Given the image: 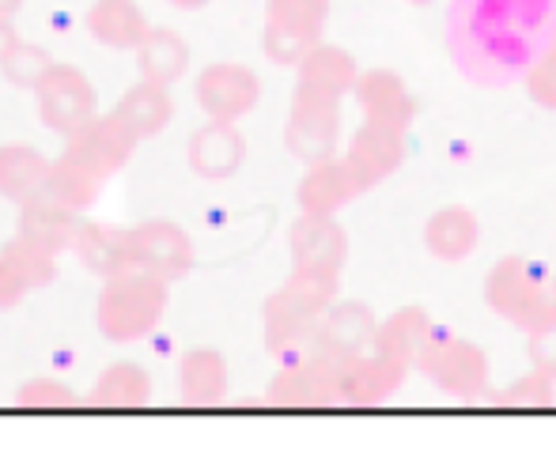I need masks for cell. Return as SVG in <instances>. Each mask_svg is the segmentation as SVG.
I'll use <instances>...</instances> for the list:
<instances>
[{
  "mask_svg": "<svg viewBox=\"0 0 556 472\" xmlns=\"http://www.w3.org/2000/svg\"><path fill=\"white\" fill-rule=\"evenodd\" d=\"M409 367L394 363V359L379 356V352H359V356L337 359L333 363V400L337 405H356L371 408L390 400L402 390Z\"/></svg>",
  "mask_w": 556,
  "mask_h": 472,
  "instance_id": "obj_11",
  "label": "cell"
},
{
  "mask_svg": "<svg viewBox=\"0 0 556 472\" xmlns=\"http://www.w3.org/2000/svg\"><path fill=\"white\" fill-rule=\"evenodd\" d=\"M359 193H364V189L352 178L349 163L330 155V160L307 163V175L300 178L295 201H300V212H307V216H337V212L349 208Z\"/></svg>",
  "mask_w": 556,
  "mask_h": 472,
  "instance_id": "obj_20",
  "label": "cell"
},
{
  "mask_svg": "<svg viewBox=\"0 0 556 472\" xmlns=\"http://www.w3.org/2000/svg\"><path fill=\"white\" fill-rule=\"evenodd\" d=\"M0 261L27 283V291L50 288V283L58 280V254L42 250L38 242L23 239V234H12V239L0 246Z\"/></svg>",
  "mask_w": 556,
  "mask_h": 472,
  "instance_id": "obj_32",
  "label": "cell"
},
{
  "mask_svg": "<svg viewBox=\"0 0 556 472\" xmlns=\"http://www.w3.org/2000/svg\"><path fill=\"white\" fill-rule=\"evenodd\" d=\"M231 390V367H227L224 352L216 348H193L178 363V397L190 408H213L227 400Z\"/></svg>",
  "mask_w": 556,
  "mask_h": 472,
  "instance_id": "obj_25",
  "label": "cell"
},
{
  "mask_svg": "<svg viewBox=\"0 0 556 472\" xmlns=\"http://www.w3.org/2000/svg\"><path fill=\"white\" fill-rule=\"evenodd\" d=\"M27 295H30V291H27V283H23L20 277H15L12 269H8L4 261H0V314L15 310V306H20Z\"/></svg>",
  "mask_w": 556,
  "mask_h": 472,
  "instance_id": "obj_38",
  "label": "cell"
},
{
  "mask_svg": "<svg viewBox=\"0 0 556 472\" xmlns=\"http://www.w3.org/2000/svg\"><path fill=\"white\" fill-rule=\"evenodd\" d=\"M556 35V0H451L446 53L462 80L511 88Z\"/></svg>",
  "mask_w": 556,
  "mask_h": 472,
  "instance_id": "obj_1",
  "label": "cell"
},
{
  "mask_svg": "<svg viewBox=\"0 0 556 472\" xmlns=\"http://www.w3.org/2000/svg\"><path fill=\"white\" fill-rule=\"evenodd\" d=\"M352 99H356L364 122L394 125V129L409 132L413 117H417V99H413L409 84L394 73V68H367L352 84Z\"/></svg>",
  "mask_w": 556,
  "mask_h": 472,
  "instance_id": "obj_17",
  "label": "cell"
},
{
  "mask_svg": "<svg viewBox=\"0 0 556 472\" xmlns=\"http://www.w3.org/2000/svg\"><path fill=\"white\" fill-rule=\"evenodd\" d=\"M356 76H359V65L344 46L318 42L315 50L303 53V61L295 65V94L344 102L352 94Z\"/></svg>",
  "mask_w": 556,
  "mask_h": 472,
  "instance_id": "obj_19",
  "label": "cell"
},
{
  "mask_svg": "<svg viewBox=\"0 0 556 472\" xmlns=\"http://www.w3.org/2000/svg\"><path fill=\"white\" fill-rule=\"evenodd\" d=\"M152 400V374L132 359H117L96 378L88 405L96 408H144Z\"/></svg>",
  "mask_w": 556,
  "mask_h": 472,
  "instance_id": "obj_29",
  "label": "cell"
},
{
  "mask_svg": "<svg viewBox=\"0 0 556 472\" xmlns=\"http://www.w3.org/2000/svg\"><path fill=\"white\" fill-rule=\"evenodd\" d=\"M53 68V58L42 50V46H30V42H15L12 50L4 53V61H0V73H4V80L12 84V88H23V91H35L38 84L46 80V73Z\"/></svg>",
  "mask_w": 556,
  "mask_h": 472,
  "instance_id": "obj_34",
  "label": "cell"
},
{
  "mask_svg": "<svg viewBox=\"0 0 556 472\" xmlns=\"http://www.w3.org/2000/svg\"><path fill=\"white\" fill-rule=\"evenodd\" d=\"M38 193L50 196V201H58L61 208L76 212V216H84V212H91L99 204V196H103V182L91 178L88 170H80L76 163H68L65 155H61V160H50V170H46V182Z\"/></svg>",
  "mask_w": 556,
  "mask_h": 472,
  "instance_id": "obj_31",
  "label": "cell"
},
{
  "mask_svg": "<svg viewBox=\"0 0 556 472\" xmlns=\"http://www.w3.org/2000/svg\"><path fill=\"white\" fill-rule=\"evenodd\" d=\"M333 0H265L262 50L273 65L295 68L326 38Z\"/></svg>",
  "mask_w": 556,
  "mask_h": 472,
  "instance_id": "obj_6",
  "label": "cell"
},
{
  "mask_svg": "<svg viewBox=\"0 0 556 472\" xmlns=\"http://www.w3.org/2000/svg\"><path fill=\"white\" fill-rule=\"evenodd\" d=\"M484 400H492V405L500 408H553L556 405V382L549 374L534 371L530 367L522 378H515L511 385H504V390H489L484 393Z\"/></svg>",
  "mask_w": 556,
  "mask_h": 472,
  "instance_id": "obj_33",
  "label": "cell"
},
{
  "mask_svg": "<svg viewBox=\"0 0 556 472\" xmlns=\"http://www.w3.org/2000/svg\"><path fill=\"white\" fill-rule=\"evenodd\" d=\"M288 254H292V272H311V277H341L349 261V231L333 216H307L288 231Z\"/></svg>",
  "mask_w": 556,
  "mask_h": 472,
  "instance_id": "obj_13",
  "label": "cell"
},
{
  "mask_svg": "<svg viewBox=\"0 0 556 472\" xmlns=\"http://www.w3.org/2000/svg\"><path fill=\"white\" fill-rule=\"evenodd\" d=\"M409 4H417V8H425V4H435V0H409Z\"/></svg>",
  "mask_w": 556,
  "mask_h": 472,
  "instance_id": "obj_42",
  "label": "cell"
},
{
  "mask_svg": "<svg viewBox=\"0 0 556 472\" xmlns=\"http://www.w3.org/2000/svg\"><path fill=\"white\" fill-rule=\"evenodd\" d=\"M50 160L30 144H0V196L20 208L42 189Z\"/></svg>",
  "mask_w": 556,
  "mask_h": 472,
  "instance_id": "obj_30",
  "label": "cell"
},
{
  "mask_svg": "<svg viewBox=\"0 0 556 472\" xmlns=\"http://www.w3.org/2000/svg\"><path fill=\"white\" fill-rule=\"evenodd\" d=\"M84 27L106 50L132 53L140 46V38L148 35V15L137 0H96L84 15Z\"/></svg>",
  "mask_w": 556,
  "mask_h": 472,
  "instance_id": "obj_26",
  "label": "cell"
},
{
  "mask_svg": "<svg viewBox=\"0 0 556 472\" xmlns=\"http://www.w3.org/2000/svg\"><path fill=\"white\" fill-rule=\"evenodd\" d=\"M375 326H379V318H375L367 303H356V298H344L341 303V298H333L323 318H318L315 336H311V352L330 359L359 356V352L371 348Z\"/></svg>",
  "mask_w": 556,
  "mask_h": 472,
  "instance_id": "obj_16",
  "label": "cell"
},
{
  "mask_svg": "<svg viewBox=\"0 0 556 472\" xmlns=\"http://www.w3.org/2000/svg\"><path fill=\"white\" fill-rule=\"evenodd\" d=\"M333 363L330 356H307L292 359V363H280L277 378L265 390V400L277 408H326L337 405L333 400Z\"/></svg>",
  "mask_w": 556,
  "mask_h": 472,
  "instance_id": "obj_15",
  "label": "cell"
},
{
  "mask_svg": "<svg viewBox=\"0 0 556 472\" xmlns=\"http://www.w3.org/2000/svg\"><path fill=\"white\" fill-rule=\"evenodd\" d=\"M341 277H311V272H292L262 306V333L265 352L277 363L307 356L311 336H315L318 318L337 298Z\"/></svg>",
  "mask_w": 556,
  "mask_h": 472,
  "instance_id": "obj_2",
  "label": "cell"
},
{
  "mask_svg": "<svg viewBox=\"0 0 556 472\" xmlns=\"http://www.w3.org/2000/svg\"><path fill=\"white\" fill-rule=\"evenodd\" d=\"M68 254H76V261H80L91 277H99V280L117 277V272L132 269L129 227L103 224V219H80Z\"/></svg>",
  "mask_w": 556,
  "mask_h": 472,
  "instance_id": "obj_21",
  "label": "cell"
},
{
  "mask_svg": "<svg viewBox=\"0 0 556 472\" xmlns=\"http://www.w3.org/2000/svg\"><path fill=\"white\" fill-rule=\"evenodd\" d=\"M132 53H137L140 80L160 84V88H175L190 68V46L175 27H148Z\"/></svg>",
  "mask_w": 556,
  "mask_h": 472,
  "instance_id": "obj_28",
  "label": "cell"
},
{
  "mask_svg": "<svg viewBox=\"0 0 556 472\" xmlns=\"http://www.w3.org/2000/svg\"><path fill=\"white\" fill-rule=\"evenodd\" d=\"M341 144V102L295 94L285 122V148L300 163H318L337 155Z\"/></svg>",
  "mask_w": 556,
  "mask_h": 472,
  "instance_id": "obj_12",
  "label": "cell"
},
{
  "mask_svg": "<svg viewBox=\"0 0 556 472\" xmlns=\"http://www.w3.org/2000/svg\"><path fill=\"white\" fill-rule=\"evenodd\" d=\"M527 356H530V367H534V371L549 374L556 382V326L527 333Z\"/></svg>",
  "mask_w": 556,
  "mask_h": 472,
  "instance_id": "obj_37",
  "label": "cell"
},
{
  "mask_svg": "<svg viewBox=\"0 0 556 472\" xmlns=\"http://www.w3.org/2000/svg\"><path fill=\"white\" fill-rule=\"evenodd\" d=\"M20 8H23V0H0V15H8V20H15Z\"/></svg>",
  "mask_w": 556,
  "mask_h": 472,
  "instance_id": "obj_41",
  "label": "cell"
},
{
  "mask_svg": "<svg viewBox=\"0 0 556 472\" xmlns=\"http://www.w3.org/2000/svg\"><path fill=\"white\" fill-rule=\"evenodd\" d=\"M137 148H140L137 140H132L111 114H96L91 122H84L73 137H65V152L61 155L106 186L114 175H122V170L129 167Z\"/></svg>",
  "mask_w": 556,
  "mask_h": 472,
  "instance_id": "obj_8",
  "label": "cell"
},
{
  "mask_svg": "<svg viewBox=\"0 0 556 472\" xmlns=\"http://www.w3.org/2000/svg\"><path fill=\"white\" fill-rule=\"evenodd\" d=\"M481 242V219L466 204H443L425 224V250L435 261H466Z\"/></svg>",
  "mask_w": 556,
  "mask_h": 472,
  "instance_id": "obj_23",
  "label": "cell"
},
{
  "mask_svg": "<svg viewBox=\"0 0 556 472\" xmlns=\"http://www.w3.org/2000/svg\"><path fill=\"white\" fill-rule=\"evenodd\" d=\"M170 8H182V12H201V8H208L213 0H167Z\"/></svg>",
  "mask_w": 556,
  "mask_h": 472,
  "instance_id": "obj_40",
  "label": "cell"
},
{
  "mask_svg": "<svg viewBox=\"0 0 556 472\" xmlns=\"http://www.w3.org/2000/svg\"><path fill=\"white\" fill-rule=\"evenodd\" d=\"M193 99H198L201 114L208 122H235L239 125L247 114H254V106L262 102V80L254 68L235 65V61H220L208 65L193 80Z\"/></svg>",
  "mask_w": 556,
  "mask_h": 472,
  "instance_id": "obj_9",
  "label": "cell"
},
{
  "mask_svg": "<svg viewBox=\"0 0 556 472\" xmlns=\"http://www.w3.org/2000/svg\"><path fill=\"white\" fill-rule=\"evenodd\" d=\"M417 371L454 400H484V393L492 390V363L484 348L440 326L428 336L425 352L417 359Z\"/></svg>",
  "mask_w": 556,
  "mask_h": 472,
  "instance_id": "obj_5",
  "label": "cell"
},
{
  "mask_svg": "<svg viewBox=\"0 0 556 472\" xmlns=\"http://www.w3.org/2000/svg\"><path fill=\"white\" fill-rule=\"evenodd\" d=\"M15 405L30 408V412H58V408H76L80 397H76L73 385H65L61 378H30L15 390Z\"/></svg>",
  "mask_w": 556,
  "mask_h": 472,
  "instance_id": "obj_35",
  "label": "cell"
},
{
  "mask_svg": "<svg viewBox=\"0 0 556 472\" xmlns=\"http://www.w3.org/2000/svg\"><path fill=\"white\" fill-rule=\"evenodd\" d=\"M76 227H80V216H76V212L61 208L58 201L35 193L30 201L20 204V227H15V234H23V239L38 242L42 250H50V254L61 257L73 250Z\"/></svg>",
  "mask_w": 556,
  "mask_h": 472,
  "instance_id": "obj_27",
  "label": "cell"
},
{
  "mask_svg": "<svg viewBox=\"0 0 556 472\" xmlns=\"http://www.w3.org/2000/svg\"><path fill=\"white\" fill-rule=\"evenodd\" d=\"M527 94L538 102L542 110H556V35L542 46V53L534 58V65L522 76Z\"/></svg>",
  "mask_w": 556,
  "mask_h": 472,
  "instance_id": "obj_36",
  "label": "cell"
},
{
  "mask_svg": "<svg viewBox=\"0 0 556 472\" xmlns=\"http://www.w3.org/2000/svg\"><path fill=\"white\" fill-rule=\"evenodd\" d=\"M170 306V283L152 272L125 269L106 277L96 298V329L111 344H137L160 329Z\"/></svg>",
  "mask_w": 556,
  "mask_h": 472,
  "instance_id": "obj_4",
  "label": "cell"
},
{
  "mask_svg": "<svg viewBox=\"0 0 556 472\" xmlns=\"http://www.w3.org/2000/svg\"><path fill=\"white\" fill-rule=\"evenodd\" d=\"M111 117L137 144H144V140H155L175 122V99H170V88L140 80L137 88H129L114 102Z\"/></svg>",
  "mask_w": 556,
  "mask_h": 472,
  "instance_id": "obj_22",
  "label": "cell"
},
{
  "mask_svg": "<svg viewBox=\"0 0 556 472\" xmlns=\"http://www.w3.org/2000/svg\"><path fill=\"white\" fill-rule=\"evenodd\" d=\"M432 329H435L432 314L420 310V306H402V310H394L390 318H382L379 326H375L371 352H379V356L394 359V363L413 371L420 352H425L428 336H432Z\"/></svg>",
  "mask_w": 556,
  "mask_h": 472,
  "instance_id": "obj_24",
  "label": "cell"
},
{
  "mask_svg": "<svg viewBox=\"0 0 556 472\" xmlns=\"http://www.w3.org/2000/svg\"><path fill=\"white\" fill-rule=\"evenodd\" d=\"M15 42H20V30H15V23L8 20V15H0V61H4V53L12 50Z\"/></svg>",
  "mask_w": 556,
  "mask_h": 472,
  "instance_id": "obj_39",
  "label": "cell"
},
{
  "mask_svg": "<svg viewBox=\"0 0 556 472\" xmlns=\"http://www.w3.org/2000/svg\"><path fill=\"white\" fill-rule=\"evenodd\" d=\"M186 163L205 182H227L247 163V137L235 122H205L186 144Z\"/></svg>",
  "mask_w": 556,
  "mask_h": 472,
  "instance_id": "obj_18",
  "label": "cell"
},
{
  "mask_svg": "<svg viewBox=\"0 0 556 472\" xmlns=\"http://www.w3.org/2000/svg\"><path fill=\"white\" fill-rule=\"evenodd\" d=\"M349 163L352 178L359 182V189H375L382 186L397 167L405 163V132L394 125H379V122H359V129L352 132L349 152L341 155Z\"/></svg>",
  "mask_w": 556,
  "mask_h": 472,
  "instance_id": "obj_14",
  "label": "cell"
},
{
  "mask_svg": "<svg viewBox=\"0 0 556 472\" xmlns=\"http://www.w3.org/2000/svg\"><path fill=\"white\" fill-rule=\"evenodd\" d=\"M484 303L522 333L556 326V272L534 257L507 254L484 277Z\"/></svg>",
  "mask_w": 556,
  "mask_h": 472,
  "instance_id": "obj_3",
  "label": "cell"
},
{
  "mask_svg": "<svg viewBox=\"0 0 556 472\" xmlns=\"http://www.w3.org/2000/svg\"><path fill=\"white\" fill-rule=\"evenodd\" d=\"M38 99V117L50 132L58 137H73L84 122L99 114V94L96 84L88 80V73L76 65H58L46 73V80L35 88Z\"/></svg>",
  "mask_w": 556,
  "mask_h": 472,
  "instance_id": "obj_7",
  "label": "cell"
},
{
  "mask_svg": "<svg viewBox=\"0 0 556 472\" xmlns=\"http://www.w3.org/2000/svg\"><path fill=\"white\" fill-rule=\"evenodd\" d=\"M129 254L132 269L175 283L193 269V239L175 219H144L129 227Z\"/></svg>",
  "mask_w": 556,
  "mask_h": 472,
  "instance_id": "obj_10",
  "label": "cell"
}]
</instances>
